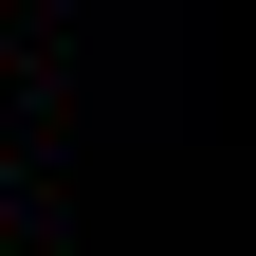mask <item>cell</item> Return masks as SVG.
Returning <instances> with one entry per match:
<instances>
[{
	"mask_svg": "<svg viewBox=\"0 0 256 256\" xmlns=\"http://www.w3.org/2000/svg\"><path fill=\"white\" fill-rule=\"evenodd\" d=\"M0 55H18V37H0Z\"/></svg>",
	"mask_w": 256,
	"mask_h": 256,
	"instance_id": "cell-1",
	"label": "cell"
}]
</instances>
